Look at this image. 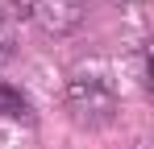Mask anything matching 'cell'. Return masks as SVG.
Returning a JSON list of instances; mask_svg holds the SVG:
<instances>
[{
	"label": "cell",
	"mask_w": 154,
	"mask_h": 149,
	"mask_svg": "<svg viewBox=\"0 0 154 149\" xmlns=\"http://www.w3.org/2000/svg\"><path fill=\"white\" fill-rule=\"evenodd\" d=\"M17 58V25L8 17H0V71Z\"/></svg>",
	"instance_id": "3957f363"
},
{
	"label": "cell",
	"mask_w": 154,
	"mask_h": 149,
	"mask_svg": "<svg viewBox=\"0 0 154 149\" xmlns=\"http://www.w3.org/2000/svg\"><path fill=\"white\" fill-rule=\"evenodd\" d=\"M0 120H25V124H33V104H29V95L17 87V83H8V79H0Z\"/></svg>",
	"instance_id": "7a4b0ae2"
},
{
	"label": "cell",
	"mask_w": 154,
	"mask_h": 149,
	"mask_svg": "<svg viewBox=\"0 0 154 149\" xmlns=\"http://www.w3.org/2000/svg\"><path fill=\"white\" fill-rule=\"evenodd\" d=\"M67 112L79 128H108L121 112L117 83L100 71H79L67 83Z\"/></svg>",
	"instance_id": "6da1fadb"
}]
</instances>
